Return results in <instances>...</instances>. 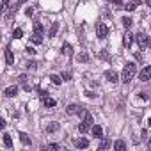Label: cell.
<instances>
[{"mask_svg": "<svg viewBox=\"0 0 151 151\" xmlns=\"http://www.w3.org/2000/svg\"><path fill=\"white\" fill-rule=\"evenodd\" d=\"M135 75H137V66H135L133 62H128V64H124V68H123L121 80H123L124 84H128V82H132V80H133Z\"/></svg>", "mask_w": 151, "mask_h": 151, "instance_id": "obj_1", "label": "cell"}, {"mask_svg": "<svg viewBox=\"0 0 151 151\" xmlns=\"http://www.w3.org/2000/svg\"><path fill=\"white\" fill-rule=\"evenodd\" d=\"M105 78H107L110 84H117V82H119V75H117L116 69H107V71H105Z\"/></svg>", "mask_w": 151, "mask_h": 151, "instance_id": "obj_2", "label": "cell"}, {"mask_svg": "<svg viewBox=\"0 0 151 151\" xmlns=\"http://www.w3.org/2000/svg\"><path fill=\"white\" fill-rule=\"evenodd\" d=\"M107 34H109L107 25H105V23H98V25H96V36H98L100 39H105V37H107Z\"/></svg>", "mask_w": 151, "mask_h": 151, "instance_id": "obj_3", "label": "cell"}, {"mask_svg": "<svg viewBox=\"0 0 151 151\" xmlns=\"http://www.w3.org/2000/svg\"><path fill=\"white\" fill-rule=\"evenodd\" d=\"M84 109L80 107V105H77V103H69L68 107H66V112L68 114H71V116H75V114H80Z\"/></svg>", "mask_w": 151, "mask_h": 151, "instance_id": "obj_4", "label": "cell"}, {"mask_svg": "<svg viewBox=\"0 0 151 151\" xmlns=\"http://www.w3.org/2000/svg\"><path fill=\"white\" fill-rule=\"evenodd\" d=\"M135 37H137V43L140 45V48H146V46H147V39H149V36H146L142 30H140Z\"/></svg>", "mask_w": 151, "mask_h": 151, "instance_id": "obj_5", "label": "cell"}, {"mask_svg": "<svg viewBox=\"0 0 151 151\" xmlns=\"http://www.w3.org/2000/svg\"><path fill=\"white\" fill-rule=\"evenodd\" d=\"M139 78H140L142 82H146V80H151V66H146V68L140 71Z\"/></svg>", "mask_w": 151, "mask_h": 151, "instance_id": "obj_6", "label": "cell"}, {"mask_svg": "<svg viewBox=\"0 0 151 151\" xmlns=\"http://www.w3.org/2000/svg\"><path fill=\"white\" fill-rule=\"evenodd\" d=\"M16 94H18V86H9V87L4 89V96L6 98H13Z\"/></svg>", "mask_w": 151, "mask_h": 151, "instance_id": "obj_7", "label": "cell"}, {"mask_svg": "<svg viewBox=\"0 0 151 151\" xmlns=\"http://www.w3.org/2000/svg\"><path fill=\"white\" fill-rule=\"evenodd\" d=\"M4 53H6V62H7L9 66H13V64H14V55H13V52H11V48H9V46H6V50H4Z\"/></svg>", "mask_w": 151, "mask_h": 151, "instance_id": "obj_8", "label": "cell"}, {"mask_svg": "<svg viewBox=\"0 0 151 151\" xmlns=\"http://www.w3.org/2000/svg\"><path fill=\"white\" fill-rule=\"evenodd\" d=\"M41 98H43V105H45V107H48V109H52V107H55V105H57V101H55L53 98H50L48 94H45V96H41Z\"/></svg>", "mask_w": 151, "mask_h": 151, "instance_id": "obj_9", "label": "cell"}, {"mask_svg": "<svg viewBox=\"0 0 151 151\" xmlns=\"http://www.w3.org/2000/svg\"><path fill=\"white\" fill-rule=\"evenodd\" d=\"M80 116H82V119H84V123H86V124L93 126V116H91V112H89V110H82V112H80Z\"/></svg>", "mask_w": 151, "mask_h": 151, "instance_id": "obj_10", "label": "cell"}, {"mask_svg": "<svg viewBox=\"0 0 151 151\" xmlns=\"http://www.w3.org/2000/svg\"><path fill=\"white\" fill-rule=\"evenodd\" d=\"M75 146H77L78 149H86V147H89V140H87L86 137H82V139H77V140H75Z\"/></svg>", "mask_w": 151, "mask_h": 151, "instance_id": "obj_11", "label": "cell"}, {"mask_svg": "<svg viewBox=\"0 0 151 151\" xmlns=\"http://www.w3.org/2000/svg\"><path fill=\"white\" fill-rule=\"evenodd\" d=\"M110 146H112V140H110V139H107V137H103V139H101V142H100V146H98V149H100V151H103V149H109Z\"/></svg>", "mask_w": 151, "mask_h": 151, "instance_id": "obj_12", "label": "cell"}, {"mask_svg": "<svg viewBox=\"0 0 151 151\" xmlns=\"http://www.w3.org/2000/svg\"><path fill=\"white\" fill-rule=\"evenodd\" d=\"M91 133H93V137L100 139V137L103 135V128H101L100 124H94V126H93V130H91Z\"/></svg>", "mask_w": 151, "mask_h": 151, "instance_id": "obj_13", "label": "cell"}, {"mask_svg": "<svg viewBox=\"0 0 151 151\" xmlns=\"http://www.w3.org/2000/svg\"><path fill=\"white\" fill-rule=\"evenodd\" d=\"M2 140H4V146H6V147H13V139H11V135H9L7 132L2 133Z\"/></svg>", "mask_w": 151, "mask_h": 151, "instance_id": "obj_14", "label": "cell"}, {"mask_svg": "<svg viewBox=\"0 0 151 151\" xmlns=\"http://www.w3.org/2000/svg\"><path fill=\"white\" fill-rule=\"evenodd\" d=\"M30 41H32L34 45H41V43H43V34H37V32H34V34L30 36Z\"/></svg>", "mask_w": 151, "mask_h": 151, "instance_id": "obj_15", "label": "cell"}, {"mask_svg": "<svg viewBox=\"0 0 151 151\" xmlns=\"http://www.w3.org/2000/svg\"><path fill=\"white\" fill-rule=\"evenodd\" d=\"M132 43H133V36H132L130 32H126V34L123 36V45H124V46H132Z\"/></svg>", "mask_w": 151, "mask_h": 151, "instance_id": "obj_16", "label": "cell"}, {"mask_svg": "<svg viewBox=\"0 0 151 151\" xmlns=\"http://www.w3.org/2000/svg\"><path fill=\"white\" fill-rule=\"evenodd\" d=\"M60 52H62L64 55H71V53H73V46H71L69 43H64L62 48H60Z\"/></svg>", "mask_w": 151, "mask_h": 151, "instance_id": "obj_17", "label": "cell"}, {"mask_svg": "<svg viewBox=\"0 0 151 151\" xmlns=\"http://www.w3.org/2000/svg\"><path fill=\"white\" fill-rule=\"evenodd\" d=\"M140 4V0H133V2H130V4H126L124 6V9L128 11V13H132V11H135V7Z\"/></svg>", "mask_w": 151, "mask_h": 151, "instance_id": "obj_18", "label": "cell"}, {"mask_svg": "<svg viewBox=\"0 0 151 151\" xmlns=\"http://www.w3.org/2000/svg\"><path fill=\"white\" fill-rule=\"evenodd\" d=\"M114 149H117V151H124V149H126V144H124L123 140H116V142H114Z\"/></svg>", "mask_w": 151, "mask_h": 151, "instance_id": "obj_19", "label": "cell"}, {"mask_svg": "<svg viewBox=\"0 0 151 151\" xmlns=\"http://www.w3.org/2000/svg\"><path fill=\"white\" fill-rule=\"evenodd\" d=\"M34 32H37V34H45V27H43V23L36 22V23H34Z\"/></svg>", "mask_w": 151, "mask_h": 151, "instance_id": "obj_20", "label": "cell"}, {"mask_svg": "<svg viewBox=\"0 0 151 151\" xmlns=\"http://www.w3.org/2000/svg\"><path fill=\"white\" fill-rule=\"evenodd\" d=\"M50 80H52V84H55V86H60V84H62V77H59V75H52Z\"/></svg>", "mask_w": 151, "mask_h": 151, "instance_id": "obj_21", "label": "cell"}, {"mask_svg": "<svg viewBox=\"0 0 151 151\" xmlns=\"http://www.w3.org/2000/svg\"><path fill=\"white\" fill-rule=\"evenodd\" d=\"M121 23H123V25H124L126 29H130V27L133 25V20H132V18H128V16H124V18L121 20Z\"/></svg>", "mask_w": 151, "mask_h": 151, "instance_id": "obj_22", "label": "cell"}, {"mask_svg": "<svg viewBox=\"0 0 151 151\" xmlns=\"http://www.w3.org/2000/svg\"><path fill=\"white\" fill-rule=\"evenodd\" d=\"M89 128H91V126H89V124H86L84 121L78 124V132H80V133H87V132H89Z\"/></svg>", "mask_w": 151, "mask_h": 151, "instance_id": "obj_23", "label": "cell"}, {"mask_svg": "<svg viewBox=\"0 0 151 151\" xmlns=\"http://www.w3.org/2000/svg\"><path fill=\"white\" fill-rule=\"evenodd\" d=\"M20 140H22V142H23L25 146H27V144H29V146L32 144V140L29 139V135H27V133H20Z\"/></svg>", "mask_w": 151, "mask_h": 151, "instance_id": "obj_24", "label": "cell"}, {"mask_svg": "<svg viewBox=\"0 0 151 151\" xmlns=\"http://www.w3.org/2000/svg\"><path fill=\"white\" fill-rule=\"evenodd\" d=\"M57 30H59V23H52V29H50L48 36H50V37H53V36L57 34Z\"/></svg>", "mask_w": 151, "mask_h": 151, "instance_id": "obj_25", "label": "cell"}, {"mask_svg": "<svg viewBox=\"0 0 151 151\" xmlns=\"http://www.w3.org/2000/svg\"><path fill=\"white\" fill-rule=\"evenodd\" d=\"M98 57H100V59H103V60H109V59H110V55H109V52H107V50H100V52H98Z\"/></svg>", "mask_w": 151, "mask_h": 151, "instance_id": "obj_26", "label": "cell"}, {"mask_svg": "<svg viewBox=\"0 0 151 151\" xmlns=\"http://www.w3.org/2000/svg\"><path fill=\"white\" fill-rule=\"evenodd\" d=\"M77 60H78V62H87V60H89V55H87V53H78V55H77Z\"/></svg>", "mask_w": 151, "mask_h": 151, "instance_id": "obj_27", "label": "cell"}, {"mask_svg": "<svg viewBox=\"0 0 151 151\" xmlns=\"http://www.w3.org/2000/svg\"><path fill=\"white\" fill-rule=\"evenodd\" d=\"M55 130H59V123H52V124L46 126V132H48V133H52V132H55Z\"/></svg>", "mask_w": 151, "mask_h": 151, "instance_id": "obj_28", "label": "cell"}, {"mask_svg": "<svg viewBox=\"0 0 151 151\" xmlns=\"http://www.w3.org/2000/svg\"><path fill=\"white\" fill-rule=\"evenodd\" d=\"M22 36H23V30H22V29H14V32H13V37H14V39H20Z\"/></svg>", "mask_w": 151, "mask_h": 151, "instance_id": "obj_29", "label": "cell"}, {"mask_svg": "<svg viewBox=\"0 0 151 151\" xmlns=\"http://www.w3.org/2000/svg\"><path fill=\"white\" fill-rule=\"evenodd\" d=\"M25 66H27L29 69H36V68H37V62H36V60H30V62H27Z\"/></svg>", "mask_w": 151, "mask_h": 151, "instance_id": "obj_30", "label": "cell"}, {"mask_svg": "<svg viewBox=\"0 0 151 151\" xmlns=\"http://www.w3.org/2000/svg\"><path fill=\"white\" fill-rule=\"evenodd\" d=\"M18 82H20L22 86H25V84H27V75H20V77H18Z\"/></svg>", "mask_w": 151, "mask_h": 151, "instance_id": "obj_31", "label": "cell"}, {"mask_svg": "<svg viewBox=\"0 0 151 151\" xmlns=\"http://www.w3.org/2000/svg\"><path fill=\"white\" fill-rule=\"evenodd\" d=\"M60 77H62V80H69V78H71V71H64Z\"/></svg>", "mask_w": 151, "mask_h": 151, "instance_id": "obj_32", "label": "cell"}, {"mask_svg": "<svg viewBox=\"0 0 151 151\" xmlns=\"http://www.w3.org/2000/svg\"><path fill=\"white\" fill-rule=\"evenodd\" d=\"M46 147H48V149H57V151H59V149H62V147H60V144H48Z\"/></svg>", "mask_w": 151, "mask_h": 151, "instance_id": "obj_33", "label": "cell"}, {"mask_svg": "<svg viewBox=\"0 0 151 151\" xmlns=\"http://www.w3.org/2000/svg\"><path fill=\"white\" fill-rule=\"evenodd\" d=\"M25 14H27V16H32V14H34V7H27V9H25Z\"/></svg>", "mask_w": 151, "mask_h": 151, "instance_id": "obj_34", "label": "cell"}, {"mask_svg": "<svg viewBox=\"0 0 151 151\" xmlns=\"http://www.w3.org/2000/svg\"><path fill=\"white\" fill-rule=\"evenodd\" d=\"M9 2H11V0H2V11H6V9H7Z\"/></svg>", "mask_w": 151, "mask_h": 151, "instance_id": "obj_35", "label": "cell"}, {"mask_svg": "<svg viewBox=\"0 0 151 151\" xmlns=\"http://www.w3.org/2000/svg\"><path fill=\"white\" fill-rule=\"evenodd\" d=\"M27 52H29V55H34L36 53V50L34 48H29V46H27Z\"/></svg>", "mask_w": 151, "mask_h": 151, "instance_id": "obj_36", "label": "cell"}, {"mask_svg": "<svg viewBox=\"0 0 151 151\" xmlns=\"http://www.w3.org/2000/svg\"><path fill=\"white\" fill-rule=\"evenodd\" d=\"M112 2H114V4H117V6H121V4H123V0H112Z\"/></svg>", "mask_w": 151, "mask_h": 151, "instance_id": "obj_37", "label": "cell"}, {"mask_svg": "<svg viewBox=\"0 0 151 151\" xmlns=\"http://www.w3.org/2000/svg\"><path fill=\"white\" fill-rule=\"evenodd\" d=\"M147 46H149V48H151V37H149V39H147Z\"/></svg>", "mask_w": 151, "mask_h": 151, "instance_id": "obj_38", "label": "cell"}, {"mask_svg": "<svg viewBox=\"0 0 151 151\" xmlns=\"http://www.w3.org/2000/svg\"><path fill=\"white\" fill-rule=\"evenodd\" d=\"M146 4H147V6H149V7H151V0H146Z\"/></svg>", "mask_w": 151, "mask_h": 151, "instance_id": "obj_39", "label": "cell"}, {"mask_svg": "<svg viewBox=\"0 0 151 151\" xmlns=\"http://www.w3.org/2000/svg\"><path fill=\"white\" fill-rule=\"evenodd\" d=\"M147 147H149V149H151V140H149V144H147Z\"/></svg>", "mask_w": 151, "mask_h": 151, "instance_id": "obj_40", "label": "cell"}, {"mask_svg": "<svg viewBox=\"0 0 151 151\" xmlns=\"http://www.w3.org/2000/svg\"><path fill=\"white\" fill-rule=\"evenodd\" d=\"M147 124H149V126H151V117H149V123H147Z\"/></svg>", "mask_w": 151, "mask_h": 151, "instance_id": "obj_41", "label": "cell"}]
</instances>
